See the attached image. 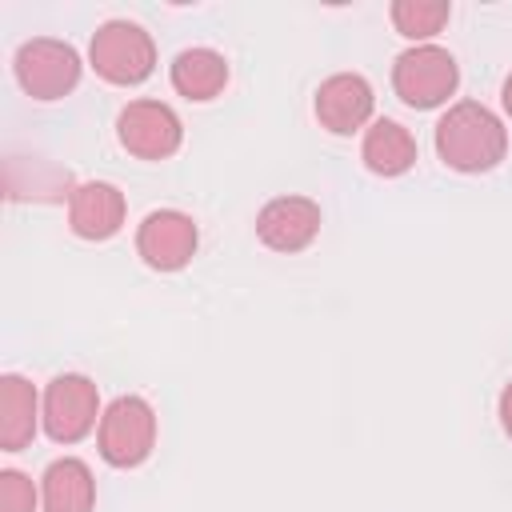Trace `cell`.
Masks as SVG:
<instances>
[{"label": "cell", "instance_id": "1", "mask_svg": "<svg viewBox=\"0 0 512 512\" xmlns=\"http://www.w3.org/2000/svg\"><path fill=\"white\" fill-rule=\"evenodd\" d=\"M508 152V128L480 100L452 104L436 124V156L452 172H492Z\"/></svg>", "mask_w": 512, "mask_h": 512}, {"label": "cell", "instance_id": "2", "mask_svg": "<svg viewBox=\"0 0 512 512\" xmlns=\"http://www.w3.org/2000/svg\"><path fill=\"white\" fill-rule=\"evenodd\" d=\"M88 60H92V68H96L100 80H108L116 88H136L156 68V44H152V36L140 24H132V20H108V24H100L92 32Z\"/></svg>", "mask_w": 512, "mask_h": 512}, {"label": "cell", "instance_id": "3", "mask_svg": "<svg viewBox=\"0 0 512 512\" xmlns=\"http://www.w3.org/2000/svg\"><path fill=\"white\" fill-rule=\"evenodd\" d=\"M100 460L112 468H140L156 448V408L144 396H116L96 428Z\"/></svg>", "mask_w": 512, "mask_h": 512}, {"label": "cell", "instance_id": "4", "mask_svg": "<svg viewBox=\"0 0 512 512\" xmlns=\"http://www.w3.org/2000/svg\"><path fill=\"white\" fill-rule=\"evenodd\" d=\"M456 84H460V64L440 44H412L392 64V88L416 112L440 108L456 92Z\"/></svg>", "mask_w": 512, "mask_h": 512}, {"label": "cell", "instance_id": "5", "mask_svg": "<svg viewBox=\"0 0 512 512\" xmlns=\"http://www.w3.org/2000/svg\"><path fill=\"white\" fill-rule=\"evenodd\" d=\"M12 72H16V84L32 96V100H64L76 84H80V52L68 44V40H56V36H36V40H24L12 56Z\"/></svg>", "mask_w": 512, "mask_h": 512}, {"label": "cell", "instance_id": "6", "mask_svg": "<svg viewBox=\"0 0 512 512\" xmlns=\"http://www.w3.org/2000/svg\"><path fill=\"white\" fill-rule=\"evenodd\" d=\"M100 392L84 372H60L48 380L40 400V424L52 444H76L92 428H100Z\"/></svg>", "mask_w": 512, "mask_h": 512}, {"label": "cell", "instance_id": "7", "mask_svg": "<svg viewBox=\"0 0 512 512\" xmlns=\"http://www.w3.org/2000/svg\"><path fill=\"white\" fill-rule=\"evenodd\" d=\"M116 140L136 160H168L184 144V124L160 100H128L116 116Z\"/></svg>", "mask_w": 512, "mask_h": 512}, {"label": "cell", "instance_id": "8", "mask_svg": "<svg viewBox=\"0 0 512 512\" xmlns=\"http://www.w3.org/2000/svg\"><path fill=\"white\" fill-rule=\"evenodd\" d=\"M196 244H200V228L180 208H156L136 228V256L152 272H180V268H188L192 256H196Z\"/></svg>", "mask_w": 512, "mask_h": 512}, {"label": "cell", "instance_id": "9", "mask_svg": "<svg viewBox=\"0 0 512 512\" xmlns=\"http://www.w3.org/2000/svg\"><path fill=\"white\" fill-rule=\"evenodd\" d=\"M320 204L308 196H276L256 212V236L272 252H304L320 236Z\"/></svg>", "mask_w": 512, "mask_h": 512}, {"label": "cell", "instance_id": "10", "mask_svg": "<svg viewBox=\"0 0 512 512\" xmlns=\"http://www.w3.org/2000/svg\"><path fill=\"white\" fill-rule=\"evenodd\" d=\"M316 120L332 136H352L372 120L376 92L360 72H336L316 88Z\"/></svg>", "mask_w": 512, "mask_h": 512}, {"label": "cell", "instance_id": "11", "mask_svg": "<svg viewBox=\"0 0 512 512\" xmlns=\"http://www.w3.org/2000/svg\"><path fill=\"white\" fill-rule=\"evenodd\" d=\"M128 200L108 180H84L68 192V228L80 240H112L124 228Z\"/></svg>", "mask_w": 512, "mask_h": 512}, {"label": "cell", "instance_id": "12", "mask_svg": "<svg viewBox=\"0 0 512 512\" xmlns=\"http://www.w3.org/2000/svg\"><path fill=\"white\" fill-rule=\"evenodd\" d=\"M40 508L44 512H92L96 508L92 468L76 456L52 460L40 476Z\"/></svg>", "mask_w": 512, "mask_h": 512}, {"label": "cell", "instance_id": "13", "mask_svg": "<svg viewBox=\"0 0 512 512\" xmlns=\"http://www.w3.org/2000/svg\"><path fill=\"white\" fill-rule=\"evenodd\" d=\"M360 160L372 176H384V180L404 176L416 164V136L400 120H372L364 128Z\"/></svg>", "mask_w": 512, "mask_h": 512}, {"label": "cell", "instance_id": "14", "mask_svg": "<svg viewBox=\"0 0 512 512\" xmlns=\"http://www.w3.org/2000/svg\"><path fill=\"white\" fill-rule=\"evenodd\" d=\"M40 424V396L32 388V380L8 372L0 376V448L4 452H20L32 444Z\"/></svg>", "mask_w": 512, "mask_h": 512}, {"label": "cell", "instance_id": "15", "mask_svg": "<svg viewBox=\"0 0 512 512\" xmlns=\"http://www.w3.org/2000/svg\"><path fill=\"white\" fill-rule=\"evenodd\" d=\"M168 80L172 88L184 96V100H216L228 84V60L216 52V48H184L172 68H168Z\"/></svg>", "mask_w": 512, "mask_h": 512}, {"label": "cell", "instance_id": "16", "mask_svg": "<svg viewBox=\"0 0 512 512\" xmlns=\"http://www.w3.org/2000/svg\"><path fill=\"white\" fill-rule=\"evenodd\" d=\"M388 16H392V28H396L400 36L424 44V40H432V36L448 24L452 4H448V0H396V4L388 8Z\"/></svg>", "mask_w": 512, "mask_h": 512}, {"label": "cell", "instance_id": "17", "mask_svg": "<svg viewBox=\"0 0 512 512\" xmlns=\"http://www.w3.org/2000/svg\"><path fill=\"white\" fill-rule=\"evenodd\" d=\"M36 504H40L36 484L24 472L4 468L0 472V512H36Z\"/></svg>", "mask_w": 512, "mask_h": 512}, {"label": "cell", "instance_id": "18", "mask_svg": "<svg viewBox=\"0 0 512 512\" xmlns=\"http://www.w3.org/2000/svg\"><path fill=\"white\" fill-rule=\"evenodd\" d=\"M496 412H500V428L512 436V380L504 384V392H500V400H496Z\"/></svg>", "mask_w": 512, "mask_h": 512}, {"label": "cell", "instance_id": "19", "mask_svg": "<svg viewBox=\"0 0 512 512\" xmlns=\"http://www.w3.org/2000/svg\"><path fill=\"white\" fill-rule=\"evenodd\" d=\"M500 104H504V112L512 116V72L504 76V88H500Z\"/></svg>", "mask_w": 512, "mask_h": 512}]
</instances>
